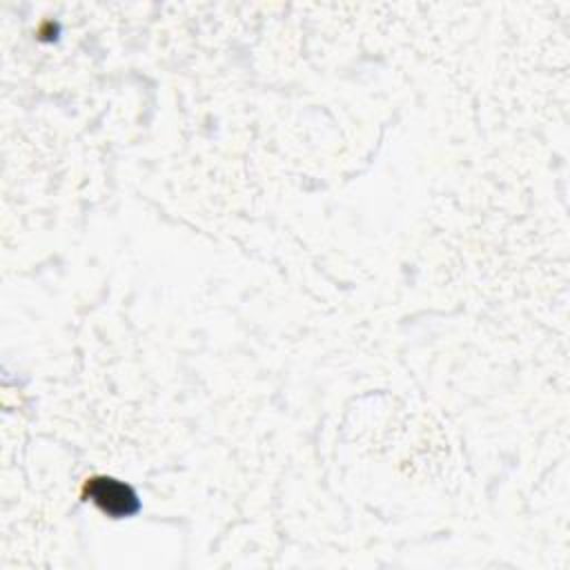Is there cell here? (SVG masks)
<instances>
[{"instance_id":"obj_1","label":"cell","mask_w":570,"mask_h":570,"mask_svg":"<svg viewBox=\"0 0 570 570\" xmlns=\"http://www.w3.org/2000/svg\"><path fill=\"white\" fill-rule=\"evenodd\" d=\"M85 497L96 503L102 512H107L109 517H131L138 512L140 501L136 497V492L125 485L122 481H116L111 476H91L85 483Z\"/></svg>"}]
</instances>
